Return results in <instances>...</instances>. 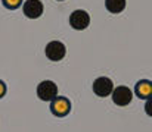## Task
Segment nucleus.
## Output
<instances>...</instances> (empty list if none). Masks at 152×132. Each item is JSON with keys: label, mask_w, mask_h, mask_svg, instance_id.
Returning <instances> with one entry per match:
<instances>
[{"label": "nucleus", "mask_w": 152, "mask_h": 132, "mask_svg": "<svg viewBox=\"0 0 152 132\" xmlns=\"http://www.w3.org/2000/svg\"><path fill=\"white\" fill-rule=\"evenodd\" d=\"M69 25L77 31H83L90 25V15L83 9H77L69 15Z\"/></svg>", "instance_id": "f03ea898"}, {"label": "nucleus", "mask_w": 152, "mask_h": 132, "mask_svg": "<svg viewBox=\"0 0 152 132\" xmlns=\"http://www.w3.org/2000/svg\"><path fill=\"white\" fill-rule=\"evenodd\" d=\"M45 6L40 0H25L22 4V12L30 19H37L43 15Z\"/></svg>", "instance_id": "423d86ee"}, {"label": "nucleus", "mask_w": 152, "mask_h": 132, "mask_svg": "<svg viewBox=\"0 0 152 132\" xmlns=\"http://www.w3.org/2000/svg\"><path fill=\"white\" fill-rule=\"evenodd\" d=\"M1 1H3V6L7 9H16L22 4V0H1Z\"/></svg>", "instance_id": "9d476101"}, {"label": "nucleus", "mask_w": 152, "mask_h": 132, "mask_svg": "<svg viewBox=\"0 0 152 132\" xmlns=\"http://www.w3.org/2000/svg\"><path fill=\"white\" fill-rule=\"evenodd\" d=\"M37 97L42 101H52L55 97H58V85L53 81H42L37 85Z\"/></svg>", "instance_id": "7ed1b4c3"}, {"label": "nucleus", "mask_w": 152, "mask_h": 132, "mask_svg": "<svg viewBox=\"0 0 152 132\" xmlns=\"http://www.w3.org/2000/svg\"><path fill=\"white\" fill-rule=\"evenodd\" d=\"M50 112L58 118L66 116L71 112V101L66 97H55L50 101Z\"/></svg>", "instance_id": "39448f33"}, {"label": "nucleus", "mask_w": 152, "mask_h": 132, "mask_svg": "<svg viewBox=\"0 0 152 132\" xmlns=\"http://www.w3.org/2000/svg\"><path fill=\"white\" fill-rule=\"evenodd\" d=\"M134 92L137 94L139 98L148 100V98H151V95H152V84L148 79H142V81H139V82L136 84Z\"/></svg>", "instance_id": "6e6552de"}, {"label": "nucleus", "mask_w": 152, "mask_h": 132, "mask_svg": "<svg viewBox=\"0 0 152 132\" xmlns=\"http://www.w3.org/2000/svg\"><path fill=\"white\" fill-rule=\"evenodd\" d=\"M105 6L109 13H121L126 9V0H105Z\"/></svg>", "instance_id": "1a4fd4ad"}, {"label": "nucleus", "mask_w": 152, "mask_h": 132, "mask_svg": "<svg viewBox=\"0 0 152 132\" xmlns=\"http://www.w3.org/2000/svg\"><path fill=\"white\" fill-rule=\"evenodd\" d=\"M45 54L50 62H61L66 54V47H65L64 43H61L58 40H53V41H49L46 44Z\"/></svg>", "instance_id": "f257e3e1"}, {"label": "nucleus", "mask_w": 152, "mask_h": 132, "mask_svg": "<svg viewBox=\"0 0 152 132\" xmlns=\"http://www.w3.org/2000/svg\"><path fill=\"white\" fill-rule=\"evenodd\" d=\"M114 89V82L108 76H99L93 81V92L98 97H108Z\"/></svg>", "instance_id": "0eeeda50"}, {"label": "nucleus", "mask_w": 152, "mask_h": 132, "mask_svg": "<svg viewBox=\"0 0 152 132\" xmlns=\"http://www.w3.org/2000/svg\"><path fill=\"white\" fill-rule=\"evenodd\" d=\"M6 94V84L3 81H0V98H3Z\"/></svg>", "instance_id": "9b49d317"}, {"label": "nucleus", "mask_w": 152, "mask_h": 132, "mask_svg": "<svg viewBox=\"0 0 152 132\" xmlns=\"http://www.w3.org/2000/svg\"><path fill=\"white\" fill-rule=\"evenodd\" d=\"M58 1H64V0H58Z\"/></svg>", "instance_id": "f8f14e48"}, {"label": "nucleus", "mask_w": 152, "mask_h": 132, "mask_svg": "<svg viewBox=\"0 0 152 132\" xmlns=\"http://www.w3.org/2000/svg\"><path fill=\"white\" fill-rule=\"evenodd\" d=\"M111 95H112L114 104L121 106V107L127 106L133 100V91L129 87H126V85H118L117 88H114L112 92H111Z\"/></svg>", "instance_id": "20e7f679"}]
</instances>
